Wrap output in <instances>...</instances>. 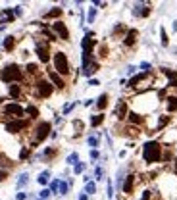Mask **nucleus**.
Returning <instances> with one entry per match:
<instances>
[{"mask_svg":"<svg viewBox=\"0 0 177 200\" xmlns=\"http://www.w3.org/2000/svg\"><path fill=\"white\" fill-rule=\"evenodd\" d=\"M162 154H164V146L160 140H146L142 144V160L146 164L162 162Z\"/></svg>","mask_w":177,"mask_h":200,"instance_id":"nucleus-1","label":"nucleus"},{"mask_svg":"<svg viewBox=\"0 0 177 200\" xmlns=\"http://www.w3.org/2000/svg\"><path fill=\"white\" fill-rule=\"evenodd\" d=\"M23 69L19 68L17 64H8L0 69V81L2 83H8V85H16L19 81H23Z\"/></svg>","mask_w":177,"mask_h":200,"instance_id":"nucleus-2","label":"nucleus"},{"mask_svg":"<svg viewBox=\"0 0 177 200\" xmlns=\"http://www.w3.org/2000/svg\"><path fill=\"white\" fill-rule=\"evenodd\" d=\"M50 133H52V125L48 123V121H39V123L33 127V131H31V142H29V148H35V146H39V144L46 139V137H50Z\"/></svg>","mask_w":177,"mask_h":200,"instance_id":"nucleus-3","label":"nucleus"},{"mask_svg":"<svg viewBox=\"0 0 177 200\" xmlns=\"http://www.w3.org/2000/svg\"><path fill=\"white\" fill-rule=\"evenodd\" d=\"M52 64H54V71H56L58 75L65 77V75L71 73V65H69V60H68V54H65V52H62V50L54 52Z\"/></svg>","mask_w":177,"mask_h":200,"instance_id":"nucleus-4","label":"nucleus"},{"mask_svg":"<svg viewBox=\"0 0 177 200\" xmlns=\"http://www.w3.org/2000/svg\"><path fill=\"white\" fill-rule=\"evenodd\" d=\"M33 88H35V94L39 98H48L54 93V85L48 79H37L35 85H33Z\"/></svg>","mask_w":177,"mask_h":200,"instance_id":"nucleus-5","label":"nucleus"},{"mask_svg":"<svg viewBox=\"0 0 177 200\" xmlns=\"http://www.w3.org/2000/svg\"><path fill=\"white\" fill-rule=\"evenodd\" d=\"M2 112H4L8 117H12V119H23V116H25V108L19 106V104H16V102H10V104H4Z\"/></svg>","mask_w":177,"mask_h":200,"instance_id":"nucleus-6","label":"nucleus"},{"mask_svg":"<svg viewBox=\"0 0 177 200\" xmlns=\"http://www.w3.org/2000/svg\"><path fill=\"white\" fill-rule=\"evenodd\" d=\"M94 46H96V40H94V33L93 31H87V35L81 40V48L85 56H94Z\"/></svg>","mask_w":177,"mask_h":200,"instance_id":"nucleus-7","label":"nucleus"},{"mask_svg":"<svg viewBox=\"0 0 177 200\" xmlns=\"http://www.w3.org/2000/svg\"><path fill=\"white\" fill-rule=\"evenodd\" d=\"M35 50H37V56H39V60L42 64H48L50 62V46H48V42L35 39Z\"/></svg>","mask_w":177,"mask_h":200,"instance_id":"nucleus-8","label":"nucleus"},{"mask_svg":"<svg viewBox=\"0 0 177 200\" xmlns=\"http://www.w3.org/2000/svg\"><path fill=\"white\" fill-rule=\"evenodd\" d=\"M31 125V121L29 119H12V121H6V125H4V129L8 131V133H21L23 129H27Z\"/></svg>","mask_w":177,"mask_h":200,"instance_id":"nucleus-9","label":"nucleus"},{"mask_svg":"<svg viewBox=\"0 0 177 200\" xmlns=\"http://www.w3.org/2000/svg\"><path fill=\"white\" fill-rule=\"evenodd\" d=\"M52 31H54V35H56L58 39L69 40V31H68V27H65V23H64L62 19H58V21H54V23H52Z\"/></svg>","mask_w":177,"mask_h":200,"instance_id":"nucleus-10","label":"nucleus"},{"mask_svg":"<svg viewBox=\"0 0 177 200\" xmlns=\"http://www.w3.org/2000/svg\"><path fill=\"white\" fill-rule=\"evenodd\" d=\"M127 114H129V104L121 98L114 108V116H116V119H127Z\"/></svg>","mask_w":177,"mask_h":200,"instance_id":"nucleus-11","label":"nucleus"},{"mask_svg":"<svg viewBox=\"0 0 177 200\" xmlns=\"http://www.w3.org/2000/svg\"><path fill=\"white\" fill-rule=\"evenodd\" d=\"M150 12H152L150 4H145V2H139V4H135V8H133V16L135 17H148Z\"/></svg>","mask_w":177,"mask_h":200,"instance_id":"nucleus-12","label":"nucleus"},{"mask_svg":"<svg viewBox=\"0 0 177 200\" xmlns=\"http://www.w3.org/2000/svg\"><path fill=\"white\" fill-rule=\"evenodd\" d=\"M48 81L54 85V88H60V91H64V88H65V81H64V77H62V75H58L56 71H52V69H48Z\"/></svg>","mask_w":177,"mask_h":200,"instance_id":"nucleus-13","label":"nucleus"},{"mask_svg":"<svg viewBox=\"0 0 177 200\" xmlns=\"http://www.w3.org/2000/svg\"><path fill=\"white\" fill-rule=\"evenodd\" d=\"M135 181H137V175L135 173H129L125 177L123 185H121V191H123V194H133V188H135Z\"/></svg>","mask_w":177,"mask_h":200,"instance_id":"nucleus-14","label":"nucleus"},{"mask_svg":"<svg viewBox=\"0 0 177 200\" xmlns=\"http://www.w3.org/2000/svg\"><path fill=\"white\" fill-rule=\"evenodd\" d=\"M137 37H139V31H137V29H127L125 37H123V46L133 48V46L137 44Z\"/></svg>","mask_w":177,"mask_h":200,"instance_id":"nucleus-15","label":"nucleus"},{"mask_svg":"<svg viewBox=\"0 0 177 200\" xmlns=\"http://www.w3.org/2000/svg\"><path fill=\"white\" fill-rule=\"evenodd\" d=\"M98 69H100V64H98L96 60H91L87 65H83V68H81V73H83L85 77H93Z\"/></svg>","mask_w":177,"mask_h":200,"instance_id":"nucleus-16","label":"nucleus"},{"mask_svg":"<svg viewBox=\"0 0 177 200\" xmlns=\"http://www.w3.org/2000/svg\"><path fill=\"white\" fill-rule=\"evenodd\" d=\"M127 123L133 125V127H139L145 123V116H142L141 112H129L127 114Z\"/></svg>","mask_w":177,"mask_h":200,"instance_id":"nucleus-17","label":"nucleus"},{"mask_svg":"<svg viewBox=\"0 0 177 200\" xmlns=\"http://www.w3.org/2000/svg\"><path fill=\"white\" fill-rule=\"evenodd\" d=\"M58 156V148H54V146H48V148H44V152L42 154H39V160H46V162H50V160H54Z\"/></svg>","mask_w":177,"mask_h":200,"instance_id":"nucleus-18","label":"nucleus"},{"mask_svg":"<svg viewBox=\"0 0 177 200\" xmlns=\"http://www.w3.org/2000/svg\"><path fill=\"white\" fill-rule=\"evenodd\" d=\"M2 48H4L6 52H14V48H16V37H14V35L4 37V40H2Z\"/></svg>","mask_w":177,"mask_h":200,"instance_id":"nucleus-19","label":"nucleus"},{"mask_svg":"<svg viewBox=\"0 0 177 200\" xmlns=\"http://www.w3.org/2000/svg\"><path fill=\"white\" fill-rule=\"evenodd\" d=\"M108 100H110V96H108L106 93H104V94H100V96L96 98V110H98L100 114H102V110H106V106H108Z\"/></svg>","mask_w":177,"mask_h":200,"instance_id":"nucleus-20","label":"nucleus"},{"mask_svg":"<svg viewBox=\"0 0 177 200\" xmlns=\"http://www.w3.org/2000/svg\"><path fill=\"white\" fill-rule=\"evenodd\" d=\"M62 14H64L62 8H52V10H48V12L44 14V19H56L58 21V17H62Z\"/></svg>","mask_w":177,"mask_h":200,"instance_id":"nucleus-21","label":"nucleus"},{"mask_svg":"<svg viewBox=\"0 0 177 200\" xmlns=\"http://www.w3.org/2000/svg\"><path fill=\"white\" fill-rule=\"evenodd\" d=\"M10 98H14V100H17V98H21V85H10Z\"/></svg>","mask_w":177,"mask_h":200,"instance_id":"nucleus-22","label":"nucleus"},{"mask_svg":"<svg viewBox=\"0 0 177 200\" xmlns=\"http://www.w3.org/2000/svg\"><path fill=\"white\" fill-rule=\"evenodd\" d=\"M25 71H27V75H31V77H35V75H39V65L35 64V62H29L27 65H25Z\"/></svg>","mask_w":177,"mask_h":200,"instance_id":"nucleus-23","label":"nucleus"},{"mask_svg":"<svg viewBox=\"0 0 177 200\" xmlns=\"http://www.w3.org/2000/svg\"><path fill=\"white\" fill-rule=\"evenodd\" d=\"M25 114H27V116H29L31 119H37L41 112H39V108H37V106H33V104H29V106L25 108Z\"/></svg>","mask_w":177,"mask_h":200,"instance_id":"nucleus-24","label":"nucleus"},{"mask_svg":"<svg viewBox=\"0 0 177 200\" xmlns=\"http://www.w3.org/2000/svg\"><path fill=\"white\" fill-rule=\"evenodd\" d=\"M27 183H29V175H27V173H21L19 179H17V183H16V188H17V191H21V188H23Z\"/></svg>","mask_w":177,"mask_h":200,"instance_id":"nucleus-25","label":"nucleus"},{"mask_svg":"<svg viewBox=\"0 0 177 200\" xmlns=\"http://www.w3.org/2000/svg\"><path fill=\"white\" fill-rule=\"evenodd\" d=\"M104 114H96V116H91V125L93 127H98V125H102L104 123Z\"/></svg>","mask_w":177,"mask_h":200,"instance_id":"nucleus-26","label":"nucleus"},{"mask_svg":"<svg viewBox=\"0 0 177 200\" xmlns=\"http://www.w3.org/2000/svg\"><path fill=\"white\" fill-rule=\"evenodd\" d=\"M87 144L91 146V150H96V146L100 144V137H96V135H91L87 139Z\"/></svg>","mask_w":177,"mask_h":200,"instance_id":"nucleus-27","label":"nucleus"},{"mask_svg":"<svg viewBox=\"0 0 177 200\" xmlns=\"http://www.w3.org/2000/svg\"><path fill=\"white\" fill-rule=\"evenodd\" d=\"M87 196H91V194H96V183H93V181H88V183H85V191H83Z\"/></svg>","mask_w":177,"mask_h":200,"instance_id":"nucleus-28","label":"nucleus"},{"mask_svg":"<svg viewBox=\"0 0 177 200\" xmlns=\"http://www.w3.org/2000/svg\"><path fill=\"white\" fill-rule=\"evenodd\" d=\"M37 181H39V185H48V181H50V171H48V169L42 171V173L37 177Z\"/></svg>","mask_w":177,"mask_h":200,"instance_id":"nucleus-29","label":"nucleus"},{"mask_svg":"<svg viewBox=\"0 0 177 200\" xmlns=\"http://www.w3.org/2000/svg\"><path fill=\"white\" fill-rule=\"evenodd\" d=\"M170 123V116H162V117H158V123H156V131H162L165 125Z\"/></svg>","mask_w":177,"mask_h":200,"instance_id":"nucleus-30","label":"nucleus"},{"mask_svg":"<svg viewBox=\"0 0 177 200\" xmlns=\"http://www.w3.org/2000/svg\"><path fill=\"white\" fill-rule=\"evenodd\" d=\"M65 162H68V165H75V164H79V154L77 152H71L68 158H65Z\"/></svg>","mask_w":177,"mask_h":200,"instance_id":"nucleus-31","label":"nucleus"},{"mask_svg":"<svg viewBox=\"0 0 177 200\" xmlns=\"http://www.w3.org/2000/svg\"><path fill=\"white\" fill-rule=\"evenodd\" d=\"M69 193V183H65V181H60V188H58V194L65 196Z\"/></svg>","mask_w":177,"mask_h":200,"instance_id":"nucleus-32","label":"nucleus"},{"mask_svg":"<svg viewBox=\"0 0 177 200\" xmlns=\"http://www.w3.org/2000/svg\"><path fill=\"white\" fill-rule=\"evenodd\" d=\"M160 37H162V46H168V44H170V39H168V33H165L164 27H160Z\"/></svg>","mask_w":177,"mask_h":200,"instance_id":"nucleus-33","label":"nucleus"},{"mask_svg":"<svg viewBox=\"0 0 177 200\" xmlns=\"http://www.w3.org/2000/svg\"><path fill=\"white\" fill-rule=\"evenodd\" d=\"M85 168H87V165H85L83 162H79V164H75V165H73V173H75V175H81V173L85 171Z\"/></svg>","mask_w":177,"mask_h":200,"instance_id":"nucleus-34","label":"nucleus"},{"mask_svg":"<svg viewBox=\"0 0 177 200\" xmlns=\"http://www.w3.org/2000/svg\"><path fill=\"white\" fill-rule=\"evenodd\" d=\"M96 19V8H88V14H87V21L88 23H93Z\"/></svg>","mask_w":177,"mask_h":200,"instance_id":"nucleus-35","label":"nucleus"},{"mask_svg":"<svg viewBox=\"0 0 177 200\" xmlns=\"http://www.w3.org/2000/svg\"><path fill=\"white\" fill-rule=\"evenodd\" d=\"M75 106H77V102H69V104H65V106L62 108V114H64V116H68V114L71 112V110H73Z\"/></svg>","mask_w":177,"mask_h":200,"instance_id":"nucleus-36","label":"nucleus"},{"mask_svg":"<svg viewBox=\"0 0 177 200\" xmlns=\"http://www.w3.org/2000/svg\"><path fill=\"white\" fill-rule=\"evenodd\" d=\"M121 33H127V29H125V25H123V23H117V25H116V29H114V37L121 35Z\"/></svg>","mask_w":177,"mask_h":200,"instance_id":"nucleus-37","label":"nucleus"},{"mask_svg":"<svg viewBox=\"0 0 177 200\" xmlns=\"http://www.w3.org/2000/svg\"><path fill=\"white\" fill-rule=\"evenodd\" d=\"M29 158V146H23L19 152V160H27Z\"/></svg>","mask_w":177,"mask_h":200,"instance_id":"nucleus-38","label":"nucleus"},{"mask_svg":"<svg viewBox=\"0 0 177 200\" xmlns=\"http://www.w3.org/2000/svg\"><path fill=\"white\" fill-rule=\"evenodd\" d=\"M58 188H60V181L58 179H54L52 183H50V193L54 194V193H58Z\"/></svg>","mask_w":177,"mask_h":200,"instance_id":"nucleus-39","label":"nucleus"},{"mask_svg":"<svg viewBox=\"0 0 177 200\" xmlns=\"http://www.w3.org/2000/svg\"><path fill=\"white\" fill-rule=\"evenodd\" d=\"M106 193H108V198H114V185H112V181H108V185H106Z\"/></svg>","mask_w":177,"mask_h":200,"instance_id":"nucleus-40","label":"nucleus"},{"mask_svg":"<svg viewBox=\"0 0 177 200\" xmlns=\"http://www.w3.org/2000/svg\"><path fill=\"white\" fill-rule=\"evenodd\" d=\"M50 194H52V193H50V188H42V191L39 193V196H41L42 200H46V198H50Z\"/></svg>","mask_w":177,"mask_h":200,"instance_id":"nucleus-41","label":"nucleus"},{"mask_svg":"<svg viewBox=\"0 0 177 200\" xmlns=\"http://www.w3.org/2000/svg\"><path fill=\"white\" fill-rule=\"evenodd\" d=\"M102 175H104V169L100 168V165H98V168L94 169V179H98V181H100V179H102Z\"/></svg>","mask_w":177,"mask_h":200,"instance_id":"nucleus-42","label":"nucleus"},{"mask_svg":"<svg viewBox=\"0 0 177 200\" xmlns=\"http://www.w3.org/2000/svg\"><path fill=\"white\" fill-rule=\"evenodd\" d=\"M139 68L142 69V73H150V68H152V65H150L148 62H142V64L139 65Z\"/></svg>","mask_w":177,"mask_h":200,"instance_id":"nucleus-43","label":"nucleus"},{"mask_svg":"<svg viewBox=\"0 0 177 200\" xmlns=\"http://www.w3.org/2000/svg\"><path fill=\"white\" fill-rule=\"evenodd\" d=\"M8 175H10V173H8V169H4V168L0 169V183H4V181L8 179Z\"/></svg>","mask_w":177,"mask_h":200,"instance_id":"nucleus-44","label":"nucleus"},{"mask_svg":"<svg viewBox=\"0 0 177 200\" xmlns=\"http://www.w3.org/2000/svg\"><path fill=\"white\" fill-rule=\"evenodd\" d=\"M0 165H12V162H10L6 156H0Z\"/></svg>","mask_w":177,"mask_h":200,"instance_id":"nucleus-45","label":"nucleus"},{"mask_svg":"<svg viewBox=\"0 0 177 200\" xmlns=\"http://www.w3.org/2000/svg\"><path fill=\"white\" fill-rule=\"evenodd\" d=\"M16 200H27V193H21V191H19V193L16 194Z\"/></svg>","mask_w":177,"mask_h":200,"instance_id":"nucleus-46","label":"nucleus"},{"mask_svg":"<svg viewBox=\"0 0 177 200\" xmlns=\"http://www.w3.org/2000/svg\"><path fill=\"white\" fill-rule=\"evenodd\" d=\"M100 158V152L98 150H91V160H98Z\"/></svg>","mask_w":177,"mask_h":200,"instance_id":"nucleus-47","label":"nucleus"},{"mask_svg":"<svg viewBox=\"0 0 177 200\" xmlns=\"http://www.w3.org/2000/svg\"><path fill=\"white\" fill-rule=\"evenodd\" d=\"M100 56H102V58H106V56H108V48H106V44H102V46H100Z\"/></svg>","mask_w":177,"mask_h":200,"instance_id":"nucleus-48","label":"nucleus"},{"mask_svg":"<svg viewBox=\"0 0 177 200\" xmlns=\"http://www.w3.org/2000/svg\"><path fill=\"white\" fill-rule=\"evenodd\" d=\"M98 85H100L98 79H88V87H98Z\"/></svg>","mask_w":177,"mask_h":200,"instance_id":"nucleus-49","label":"nucleus"},{"mask_svg":"<svg viewBox=\"0 0 177 200\" xmlns=\"http://www.w3.org/2000/svg\"><path fill=\"white\" fill-rule=\"evenodd\" d=\"M141 200H150V191H145V193H142Z\"/></svg>","mask_w":177,"mask_h":200,"instance_id":"nucleus-50","label":"nucleus"},{"mask_svg":"<svg viewBox=\"0 0 177 200\" xmlns=\"http://www.w3.org/2000/svg\"><path fill=\"white\" fill-rule=\"evenodd\" d=\"M14 14H16V16H21V14H23V10H21V6H16V8H14Z\"/></svg>","mask_w":177,"mask_h":200,"instance_id":"nucleus-51","label":"nucleus"},{"mask_svg":"<svg viewBox=\"0 0 177 200\" xmlns=\"http://www.w3.org/2000/svg\"><path fill=\"white\" fill-rule=\"evenodd\" d=\"M135 69H137L135 65H129V68H127V73H129V75H133V73H135Z\"/></svg>","mask_w":177,"mask_h":200,"instance_id":"nucleus-52","label":"nucleus"},{"mask_svg":"<svg viewBox=\"0 0 177 200\" xmlns=\"http://www.w3.org/2000/svg\"><path fill=\"white\" fill-rule=\"evenodd\" d=\"M77 200H88V196H87L85 193H81V194H79V198H77Z\"/></svg>","mask_w":177,"mask_h":200,"instance_id":"nucleus-53","label":"nucleus"},{"mask_svg":"<svg viewBox=\"0 0 177 200\" xmlns=\"http://www.w3.org/2000/svg\"><path fill=\"white\" fill-rule=\"evenodd\" d=\"M91 104H94V100H93V98H88V100H85V106H91Z\"/></svg>","mask_w":177,"mask_h":200,"instance_id":"nucleus-54","label":"nucleus"},{"mask_svg":"<svg viewBox=\"0 0 177 200\" xmlns=\"http://www.w3.org/2000/svg\"><path fill=\"white\" fill-rule=\"evenodd\" d=\"M0 23H6V17H4V14L0 12Z\"/></svg>","mask_w":177,"mask_h":200,"instance_id":"nucleus-55","label":"nucleus"},{"mask_svg":"<svg viewBox=\"0 0 177 200\" xmlns=\"http://www.w3.org/2000/svg\"><path fill=\"white\" fill-rule=\"evenodd\" d=\"M171 27H173V31L177 33V21H173V23H171Z\"/></svg>","mask_w":177,"mask_h":200,"instance_id":"nucleus-56","label":"nucleus"},{"mask_svg":"<svg viewBox=\"0 0 177 200\" xmlns=\"http://www.w3.org/2000/svg\"><path fill=\"white\" fill-rule=\"evenodd\" d=\"M4 100H6V98H4V96H0V104H2V102H4Z\"/></svg>","mask_w":177,"mask_h":200,"instance_id":"nucleus-57","label":"nucleus"},{"mask_svg":"<svg viewBox=\"0 0 177 200\" xmlns=\"http://www.w3.org/2000/svg\"><path fill=\"white\" fill-rule=\"evenodd\" d=\"M175 171H177V158H175Z\"/></svg>","mask_w":177,"mask_h":200,"instance_id":"nucleus-58","label":"nucleus"},{"mask_svg":"<svg viewBox=\"0 0 177 200\" xmlns=\"http://www.w3.org/2000/svg\"><path fill=\"white\" fill-rule=\"evenodd\" d=\"M39 200H42V198H39Z\"/></svg>","mask_w":177,"mask_h":200,"instance_id":"nucleus-59","label":"nucleus"}]
</instances>
